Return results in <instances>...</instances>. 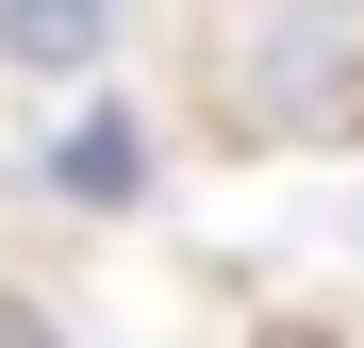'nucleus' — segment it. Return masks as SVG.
<instances>
[{
    "instance_id": "f257e3e1",
    "label": "nucleus",
    "mask_w": 364,
    "mask_h": 348,
    "mask_svg": "<svg viewBox=\"0 0 364 348\" xmlns=\"http://www.w3.org/2000/svg\"><path fill=\"white\" fill-rule=\"evenodd\" d=\"M249 116L265 133H364V0H265Z\"/></svg>"
},
{
    "instance_id": "f03ea898",
    "label": "nucleus",
    "mask_w": 364,
    "mask_h": 348,
    "mask_svg": "<svg viewBox=\"0 0 364 348\" xmlns=\"http://www.w3.org/2000/svg\"><path fill=\"white\" fill-rule=\"evenodd\" d=\"M100 33H116V0H0V50H17L33 83H67V67H100Z\"/></svg>"
},
{
    "instance_id": "7ed1b4c3",
    "label": "nucleus",
    "mask_w": 364,
    "mask_h": 348,
    "mask_svg": "<svg viewBox=\"0 0 364 348\" xmlns=\"http://www.w3.org/2000/svg\"><path fill=\"white\" fill-rule=\"evenodd\" d=\"M67 183H83V199H133V133H116V116L67 133Z\"/></svg>"
}]
</instances>
